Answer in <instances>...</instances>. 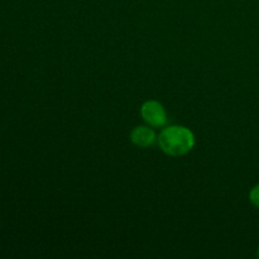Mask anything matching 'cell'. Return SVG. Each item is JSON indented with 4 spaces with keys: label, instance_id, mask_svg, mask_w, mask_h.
Listing matches in <instances>:
<instances>
[{
    "label": "cell",
    "instance_id": "cell-2",
    "mask_svg": "<svg viewBox=\"0 0 259 259\" xmlns=\"http://www.w3.org/2000/svg\"><path fill=\"white\" fill-rule=\"evenodd\" d=\"M141 115L151 126H163L167 121V113L159 101L148 100L142 105Z\"/></svg>",
    "mask_w": 259,
    "mask_h": 259
},
{
    "label": "cell",
    "instance_id": "cell-5",
    "mask_svg": "<svg viewBox=\"0 0 259 259\" xmlns=\"http://www.w3.org/2000/svg\"><path fill=\"white\" fill-rule=\"evenodd\" d=\"M258 257H259V248H258Z\"/></svg>",
    "mask_w": 259,
    "mask_h": 259
},
{
    "label": "cell",
    "instance_id": "cell-3",
    "mask_svg": "<svg viewBox=\"0 0 259 259\" xmlns=\"http://www.w3.org/2000/svg\"><path fill=\"white\" fill-rule=\"evenodd\" d=\"M131 141L139 148H147L156 141V133L147 125H138L132 131Z\"/></svg>",
    "mask_w": 259,
    "mask_h": 259
},
{
    "label": "cell",
    "instance_id": "cell-1",
    "mask_svg": "<svg viewBox=\"0 0 259 259\" xmlns=\"http://www.w3.org/2000/svg\"><path fill=\"white\" fill-rule=\"evenodd\" d=\"M158 144L168 156L180 157L189 153L194 148L195 136L186 126L171 125L159 133Z\"/></svg>",
    "mask_w": 259,
    "mask_h": 259
},
{
    "label": "cell",
    "instance_id": "cell-4",
    "mask_svg": "<svg viewBox=\"0 0 259 259\" xmlns=\"http://www.w3.org/2000/svg\"><path fill=\"white\" fill-rule=\"evenodd\" d=\"M249 200L255 207H258L259 209V185H257V186H254L252 190H250Z\"/></svg>",
    "mask_w": 259,
    "mask_h": 259
}]
</instances>
